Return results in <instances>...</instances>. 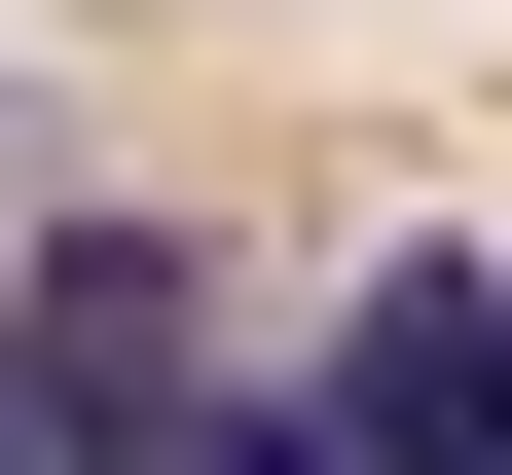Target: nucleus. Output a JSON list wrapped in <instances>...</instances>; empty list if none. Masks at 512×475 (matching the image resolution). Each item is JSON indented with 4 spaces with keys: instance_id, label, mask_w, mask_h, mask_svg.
Returning <instances> with one entry per match:
<instances>
[{
    "instance_id": "obj_1",
    "label": "nucleus",
    "mask_w": 512,
    "mask_h": 475,
    "mask_svg": "<svg viewBox=\"0 0 512 475\" xmlns=\"http://www.w3.org/2000/svg\"><path fill=\"white\" fill-rule=\"evenodd\" d=\"M220 256L183 220H37L0 256V475H183V402H220Z\"/></svg>"
},
{
    "instance_id": "obj_2",
    "label": "nucleus",
    "mask_w": 512,
    "mask_h": 475,
    "mask_svg": "<svg viewBox=\"0 0 512 475\" xmlns=\"http://www.w3.org/2000/svg\"><path fill=\"white\" fill-rule=\"evenodd\" d=\"M293 439L330 475H512V256L439 220V256H366L330 293V366H293Z\"/></svg>"
}]
</instances>
